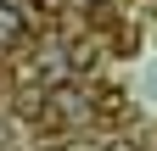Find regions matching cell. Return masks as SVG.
<instances>
[{
  "label": "cell",
  "mask_w": 157,
  "mask_h": 151,
  "mask_svg": "<svg viewBox=\"0 0 157 151\" xmlns=\"http://www.w3.org/2000/svg\"><path fill=\"white\" fill-rule=\"evenodd\" d=\"M124 90H101V95H95V118H101V123H118V118H124Z\"/></svg>",
  "instance_id": "obj_1"
},
{
  "label": "cell",
  "mask_w": 157,
  "mask_h": 151,
  "mask_svg": "<svg viewBox=\"0 0 157 151\" xmlns=\"http://www.w3.org/2000/svg\"><path fill=\"white\" fill-rule=\"evenodd\" d=\"M107 151H135V145H129V140H112V145H107Z\"/></svg>",
  "instance_id": "obj_4"
},
{
  "label": "cell",
  "mask_w": 157,
  "mask_h": 151,
  "mask_svg": "<svg viewBox=\"0 0 157 151\" xmlns=\"http://www.w3.org/2000/svg\"><path fill=\"white\" fill-rule=\"evenodd\" d=\"M34 6H39V11H56V6H62V0H34Z\"/></svg>",
  "instance_id": "obj_3"
},
{
  "label": "cell",
  "mask_w": 157,
  "mask_h": 151,
  "mask_svg": "<svg viewBox=\"0 0 157 151\" xmlns=\"http://www.w3.org/2000/svg\"><path fill=\"white\" fill-rule=\"evenodd\" d=\"M0 140H6V123H0Z\"/></svg>",
  "instance_id": "obj_5"
},
{
  "label": "cell",
  "mask_w": 157,
  "mask_h": 151,
  "mask_svg": "<svg viewBox=\"0 0 157 151\" xmlns=\"http://www.w3.org/2000/svg\"><path fill=\"white\" fill-rule=\"evenodd\" d=\"M17 39H23V17H17V6L0 0V45H17Z\"/></svg>",
  "instance_id": "obj_2"
}]
</instances>
